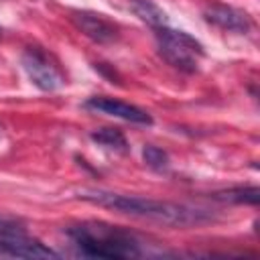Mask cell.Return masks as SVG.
Instances as JSON below:
<instances>
[{
	"label": "cell",
	"instance_id": "11",
	"mask_svg": "<svg viewBox=\"0 0 260 260\" xmlns=\"http://www.w3.org/2000/svg\"><path fill=\"white\" fill-rule=\"evenodd\" d=\"M91 140L106 146V148H112V150H118V152H128V140L118 128L95 130V132H91Z\"/></svg>",
	"mask_w": 260,
	"mask_h": 260
},
{
	"label": "cell",
	"instance_id": "2",
	"mask_svg": "<svg viewBox=\"0 0 260 260\" xmlns=\"http://www.w3.org/2000/svg\"><path fill=\"white\" fill-rule=\"evenodd\" d=\"M67 236L83 256L91 258H138L142 256L138 240L116 225L83 221L67 228Z\"/></svg>",
	"mask_w": 260,
	"mask_h": 260
},
{
	"label": "cell",
	"instance_id": "4",
	"mask_svg": "<svg viewBox=\"0 0 260 260\" xmlns=\"http://www.w3.org/2000/svg\"><path fill=\"white\" fill-rule=\"evenodd\" d=\"M22 69L26 71L28 79L43 91H55L63 85V75L57 69V65L51 63V59L37 47H28L20 57Z\"/></svg>",
	"mask_w": 260,
	"mask_h": 260
},
{
	"label": "cell",
	"instance_id": "3",
	"mask_svg": "<svg viewBox=\"0 0 260 260\" xmlns=\"http://www.w3.org/2000/svg\"><path fill=\"white\" fill-rule=\"evenodd\" d=\"M156 47L158 55L179 71L195 73L199 59L203 57V45L183 30H173L169 26H156Z\"/></svg>",
	"mask_w": 260,
	"mask_h": 260
},
{
	"label": "cell",
	"instance_id": "12",
	"mask_svg": "<svg viewBox=\"0 0 260 260\" xmlns=\"http://www.w3.org/2000/svg\"><path fill=\"white\" fill-rule=\"evenodd\" d=\"M142 158H144V162L150 169H156V171H160V169H165L169 165V154L162 148L152 146V144H148V146L142 148Z\"/></svg>",
	"mask_w": 260,
	"mask_h": 260
},
{
	"label": "cell",
	"instance_id": "6",
	"mask_svg": "<svg viewBox=\"0 0 260 260\" xmlns=\"http://www.w3.org/2000/svg\"><path fill=\"white\" fill-rule=\"evenodd\" d=\"M71 20L77 26V30H81L93 43L108 45V43H114L120 37L118 26L112 20H108L104 14L89 12V10H77V12L71 14Z\"/></svg>",
	"mask_w": 260,
	"mask_h": 260
},
{
	"label": "cell",
	"instance_id": "13",
	"mask_svg": "<svg viewBox=\"0 0 260 260\" xmlns=\"http://www.w3.org/2000/svg\"><path fill=\"white\" fill-rule=\"evenodd\" d=\"M18 232H24V228L18 221L0 215V234H18Z\"/></svg>",
	"mask_w": 260,
	"mask_h": 260
},
{
	"label": "cell",
	"instance_id": "10",
	"mask_svg": "<svg viewBox=\"0 0 260 260\" xmlns=\"http://www.w3.org/2000/svg\"><path fill=\"white\" fill-rule=\"evenodd\" d=\"M132 10L150 26H167V14L150 0H132Z\"/></svg>",
	"mask_w": 260,
	"mask_h": 260
},
{
	"label": "cell",
	"instance_id": "8",
	"mask_svg": "<svg viewBox=\"0 0 260 260\" xmlns=\"http://www.w3.org/2000/svg\"><path fill=\"white\" fill-rule=\"evenodd\" d=\"M205 20L223 28V30H234V32H248L252 28V20L244 10H238L228 4H211L203 12Z\"/></svg>",
	"mask_w": 260,
	"mask_h": 260
},
{
	"label": "cell",
	"instance_id": "5",
	"mask_svg": "<svg viewBox=\"0 0 260 260\" xmlns=\"http://www.w3.org/2000/svg\"><path fill=\"white\" fill-rule=\"evenodd\" d=\"M0 254L12 258H59L55 250L35 238H28L24 232L0 234Z\"/></svg>",
	"mask_w": 260,
	"mask_h": 260
},
{
	"label": "cell",
	"instance_id": "7",
	"mask_svg": "<svg viewBox=\"0 0 260 260\" xmlns=\"http://www.w3.org/2000/svg\"><path fill=\"white\" fill-rule=\"evenodd\" d=\"M85 108L93 110V112H102L114 118H122L126 122H134V124H152L150 114H146L142 108L114 100V98H106V95H93L85 102Z\"/></svg>",
	"mask_w": 260,
	"mask_h": 260
},
{
	"label": "cell",
	"instance_id": "1",
	"mask_svg": "<svg viewBox=\"0 0 260 260\" xmlns=\"http://www.w3.org/2000/svg\"><path fill=\"white\" fill-rule=\"evenodd\" d=\"M77 197L87 203L100 205V207H108V209H114L126 215L150 219V221L171 225V228H193V225H203L213 219V215L207 209L173 203V201L138 197V195H124V193H114V191H104V189H81Z\"/></svg>",
	"mask_w": 260,
	"mask_h": 260
},
{
	"label": "cell",
	"instance_id": "9",
	"mask_svg": "<svg viewBox=\"0 0 260 260\" xmlns=\"http://www.w3.org/2000/svg\"><path fill=\"white\" fill-rule=\"evenodd\" d=\"M213 199H217V201H228V203L258 205V201H260V189H258V187H232V189L213 193Z\"/></svg>",
	"mask_w": 260,
	"mask_h": 260
}]
</instances>
